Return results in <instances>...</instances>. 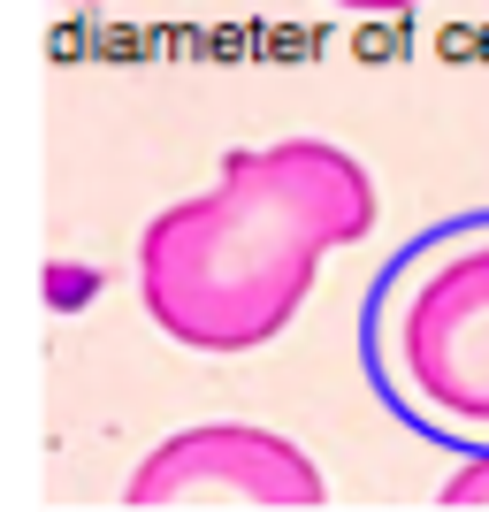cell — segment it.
Segmentation results:
<instances>
[{
  "mask_svg": "<svg viewBox=\"0 0 489 512\" xmlns=\"http://www.w3.org/2000/svg\"><path fill=\"white\" fill-rule=\"evenodd\" d=\"M375 230V176L329 138H283L222 161V184L176 199L138 237V299L192 352L283 337L321 260Z\"/></svg>",
  "mask_w": 489,
  "mask_h": 512,
  "instance_id": "1",
  "label": "cell"
},
{
  "mask_svg": "<svg viewBox=\"0 0 489 512\" xmlns=\"http://www.w3.org/2000/svg\"><path fill=\"white\" fill-rule=\"evenodd\" d=\"M321 497H329L321 467L298 444H283L276 428L207 421L146 451L123 505L130 512H314Z\"/></svg>",
  "mask_w": 489,
  "mask_h": 512,
  "instance_id": "2",
  "label": "cell"
},
{
  "mask_svg": "<svg viewBox=\"0 0 489 512\" xmlns=\"http://www.w3.org/2000/svg\"><path fill=\"white\" fill-rule=\"evenodd\" d=\"M405 390L459 428H489V237L436 260L390 321Z\"/></svg>",
  "mask_w": 489,
  "mask_h": 512,
  "instance_id": "3",
  "label": "cell"
},
{
  "mask_svg": "<svg viewBox=\"0 0 489 512\" xmlns=\"http://www.w3.org/2000/svg\"><path fill=\"white\" fill-rule=\"evenodd\" d=\"M436 505H444V512H489V459L459 467L444 490H436Z\"/></svg>",
  "mask_w": 489,
  "mask_h": 512,
  "instance_id": "4",
  "label": "cell"
},
{
  "mask_svg": "<svg viewBox=\"0 0 489 512\" xmlns=\"http://www.w3.org/2000/svg\"><path fill=\"white\" fill-rule=\"evenodd\" d=\"M337 8H405V0H337Z\"/></svg>",
  "mask_w": 489,
  "mask_h": 512,
  "instance_id": "5",
  "label": "cell"
}]
</instances>
